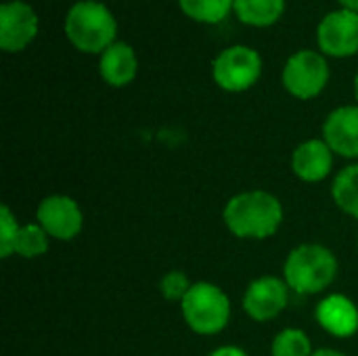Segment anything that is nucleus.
Instances as JSON below:
<instances>
[{
    "label": "nucleus",
    "mask_w": 358,
    "mask_h": 356,
    "mask_svg": "<svg viewBox=\"0 0 358 356\" xmlns=\"http://www.w3.org/2000/svg\"><path fill=\"white\" fill-rule=\"evenodd\" d=\"M285 220L283 204L264 189H250L233 195L222 210L229 233L243 241H264L279 233Z\"/></svg>",
    "instance_id": "nucleus-1"
},
{
    "label": "nucleus",
    "mask_w": 358,
    "mask_h": 356,
    "mask_svg": "<svg viewBox=\"0 0 358 356\" xmlns=\"http://www.w3.org/2000/svg\"><path fill=\"white\" fill-rule=\"evenodd\" d=\"M338 275V256L323 243H300L283 262V279L298 296H321L329 292Z\"/></svg>",
    "instance_id": "nucleus-2"
},
{
    "label": "nucleus",
    "mask_w": 358,
    "mask_h": 356,
    "mask_svg": "<svg viewBox=\"0 0 358 356\" xmlns=\"http://www.w3.org/2000/svg\"><path fill=\"white\" fill-rule=\"evenodd\" d=\"M178 306L187 327L197 336L222 334L229 327L233 315L229 294L212 281L193 283Z\"/></svg>",
    "instance_id": "nucleus-3"
},
{
    "label": "nucleus",
    "mask_w": 358,
    "mask_h": 356,
    "mask_svg": "<svg viewBox=\"0 0 358 356\" xmlns=\"http://www.w3.org/2000/svg\"><path fill=\"white\" fill-rule=\"evenodd\" d=\"M115 19L101 2L82 0L69 8L65 19L69 42L84 52H105L115 40Z\"/></svg>",
    "instance_id": "nucleus-4"
},
{
    "label": "nucleus",
    "mask_w": 358,
    "mask_h": 356,
    "mask_svg": "<svg viewBox=\"0 0 358 356\" xmlns=\"http://www.w3.org/2000/svg\"><path fill=\"white\" fill-rule=\"evenodd\" d=\"M262 71L260 55L248 46H231L222 50L212 65L214 82L229 92H243L252 88Z\"/></svg>",
    "instance_id": "nucleus-5"
},
{
    "label": "nucleus",
    "mask_w": 358,
    "mask_h": 356,
    "mask_svg": "<svg viewBox=\"0 0 358 356\" xmlns=\"http://www.w3.org/2000/svg\"><path fill=\"white\" fill-rule=\"evenodd\" d=\"M329 80L327 61L315 50H300L289 57L283 69L285 90L302 101L319 97Z\"/></svg>",
    "instance_id": "nucleus-6"
},
{
    "label": "nucleus",
    "mask_w": 358,
    "mask_h": 356,
    "mask_svg": "<svg viewBox=\"0 0 358 356\" xmlns=\"http://www.w3.org/2000/svg\"><path fill=\"white\" fill-rule=\"evenodd\" d=\"M36 222L55 241H73L84 229V212L80 204L63 193H52L40 199Z\"/></svg>",
    "instance_id": "nucleus-7"
},
{
    "label": "nucleus",
    "mask_w": 358,
    "mask_h": 356,
    "mask_svg": "<svg viewBox=\"0 0 358 356\" xmlns=\"http://www.w3.org/2000/svg\"><path fill=\"white\" fill-rule=\"evenodd\" d=\"M289 292L292 290L287 287L283 277H275V275L256 277L254 281L248 283L243 292L241 298L243 313L256 323L275 321L287 308Z\"/></svg>",
    "instance_id": "nucleus-8"
},
{
    "label": "nucleus",
    "mask_w": 358,
    "mask_h": 356,
    "mask_svg": "<svg viewBox=\"0 0 358 356\" xmlns=\"http://www.w3.org/2000/svg\"><path fill=\"white\" fill-rule=\"evenodd\" d=\"M317 40L325 55H355L358 50V13L350 8L329 13L317 29Z\"/></svg>",
    "instance_id": "nucleus-9"
},
{
    "label": "nucleus",
    "mask_w": 358,
    "mask_h": 356,
    "mask_svg": "<svg viewBox=\"0 0 358 356\" xmlns=\"http://www.w3.org/2000/svg\"><path fill=\"white\" fill-rule=\"evenodd\" d=\"M336 153L323 138L302 141L292 153V172L298 180L317 185L334 174Z\"/></svg>",
    "instance_id": "nucleus-10"
},
{
    "label": "nucleus",
    "mask_w": 358,
    "mask_h": 356,
    "mask_svg": "<svg viewBox=\"0 0 358 356\" xmlns=\"http://www.w3.org/2000/svg\"><path fill=\"white\" fill-rule=\"evenodd\" d=\"M315 319L325 334L338 340L358 334V306L346 294H327L321 298L315 308Z\"/></svg>",
    "instance_id": "nucleus-11"
},
{
    "label": "nucleus",
    "mask_w": 358,
    "mask_h": 356,
    "mask_svg": "<svg viewBox=\"0 0 358 356\" xmlns=\"http://www.w3.org/2000/svg\"><path fill=\"white\" fill-rule=\"evenodd\" d=\"M38 31V19L29 4L6 2L0 6V48L17 52L25 48Z\"/></svg>",
    "instance_id": "nucleus-12"
},
{
    "label": "nucleus",
    "mask_w": 358,
    "mask_h": 356,
    "mask_svg": "<svg viewBox=\"0 0 358 356\" xmlns=\"http://www.w3.org/2000/svg\"><path fill=\"white\" fill-rule=\"evenodd\" d=\"M323 141L344 159L358 162V105L334 109L323 124Z\"/></svg>",
    "instance_id": "nucleus-13"
},
{
    "label": "nucleus",
    "mask_w": 358,
    "mask_h": 356,
    "mask_svg": "<svg viewBox=\"0 0 358 356\" xmlns=\"http://www.w3.org/2000/svg\"><path fill=\"white\" fill-rule=\"evenodd\" d=\"M101 78L111 86H126L136 76V55L124 42H113L103 55L99 63Z\"/></svg>",
    "instance_id": "nucleus-14"
},
{
    "label": "nucleus",
    "mask_w": 358,
    "mask_h": 356,
    "mask_svg": "<svg viewBox=\"0 0 358 356\" xmlns=\"http://www.w3.org/2000/svg\"><path fill=\"white\" fill-rule=\"evenodd\" d=\"M331 199L346 216L358 220V162L336 172L331 180Z\"/></svg>",
    "instance_id": "nucleus-15"
},
{
    "label": "nucleus",
    "mask_w": 358,
    "mask_h": 356,
    "mask_svg": "<svg viewBox=\"0 0 358 356\" xmlns=\"http://www.w3.org/2000/svg\"><path fill=\"white\" fill-rule=\"evenodd\" d=\"M285 8V0H235L237 17L248 25H271Z\"/></svg>",
    "instance_id": "nucleus-16"
},
{
    "label": "nucleus",
    "mask_w": 358,
    "mask_h": 356,
    "mask_svg": "<svg viewBox=\"0 0 358 356\" xmlns=\"http://www.w3.org/2000/svg\"><path fill=\"white\" fill-rule=\"evenodd\" d=\"M50 237L38 222H25L21 225L17 243H15V256L25 260L42 258L50 250Z\"/></svg>",
    "instance_id": "nucleus-17"
},
{
    "label": "nucleus",
    "mask_w": 358,
    "mask_h": 356,
    "mask_svg": "<svg viewBox=\"0 0 358 356\" xmlns=\"http://www.w3.org/2000/svg\"><path fill=\"white\" fill-rule=\"evenodd\" d=\"M315 353L306 332L298 327L281 329L271 342V356H310Z\"/></svg>",
    "instance_id": "nucleus-18"
},
{
    "label": "nucleus",
    "mask_w": 358,
    "mask_h": 356,
    "mask_svg": "<svg viewBox=\"0 0 358 356\" xmlns=\"http://www.w3.org/2000/svg\"><path fill=\"white\" fill-rule=\"evenodd\" d=\"M185 15L203 23L222 21L229 10L235 6V0H178Z\"/></svg>",
    "instance_id": "nucleus-19"
},
{
    "label": "nucleus",
    "mask_w": 358,
    "mask_h": 356,
    "mask_svg": "<svg viewBox=\"0 0 358 356\" xmlns=\"http://www.w3.org/2000/svg\"><path fill=\"white\" fill-rule=\"evenodd\" d=\"M21 231V222L17 220L15 212L2 204L0 208V258H10L15 256V243Z\"/></svg>",
    "instance_id": "nucleus-20"
},
{
    "label": "nucleus",
    "mask_w": 358,
    "mask_h": 356,
    "mask_svg": "<svg viewBox=\"0 0 358 356\" xmlns=\"http://www.w3.org/2000/svg\"><path fill=\"white\" fill-rule=\"evenodd\" d=\"M191 285H193V281L189 279V275L182 273V271H178V269H174V271H168L159 279V294H162L164 300L180 304L182 298L189 294Z\"/></svg>",
    "instance_id": "nucleus-21"
},
{
    "label": "nucleus",
    "mask_w": 358,
    "mask_h": 356,
    "mask_svg": "<svg viewBox=\"0 0 358 356\" xmlns=\"http://www.w3.org/2000/svg\"><path fill=\"white\" fill-rule=\"evenodd\" d=\"M208 356H250L241 346H235V344H222L218 348H214Z\"/></svg>",
    "instance_id": "nucleus-22"
},
{
    "label": "nucleus",
    "mask_w": 358,
    "mask_h": 356,
    "mask_svg": "<svg viewBox=\"0 0 358 356\" xmlns=\"http://www.w3.org/2000/svg\"><path fill=\"white\" fill-rule=\"evenodd\" d=\"M310 356H346V355H344L342 350H336V348H327V346H325V348H317V350H315Z\"/></svg>",
    "instance_id": "nucleus-23"
},
{
    "label": "nucleus",
    "mask_w": 358,
    "mask_h": 356,
    "mask_svg": "<svg viewBox=\"0 0 358 356\" xmlns=\"http://www.w3.org/2000/svg\"><path fill=\"white\" fill-rule=\"evenodd\" d=\"M346 8H350V10H355L357 13L358 10V0H340Z\"/></svg>",
    "instance_id": "nucleus-24"
},
{
    "label": "nucleus",
    "mask_w": 358,
    "mask_h": 356,
    "mask_svg": "<svg viewBox=\"0 0 358 356\" xmlns=\"http://www.w3.org/2000/svg\"><path fill=\"white\" fill-rule=\"evenodd\" d=\"M355 92H357V101H358V73H357V78H355Z\"/></svg>",
    "instance_id": "nucleus-25"
},
{
    "label": "nucleus",
    "mask_w": 358,
    "mask_h": 356,
    "mask_svg": "<svg viewBox=\"0 0 358 356\" xmlns=\"http://www.w3.org/2000/svg\"><path fill=\"white\" fill-rule=\"evenodd\" d=\"M357 248H358V239H357Z\"/></svg>",
    "instance_id": "nucleus-26"
}]
</instances>
